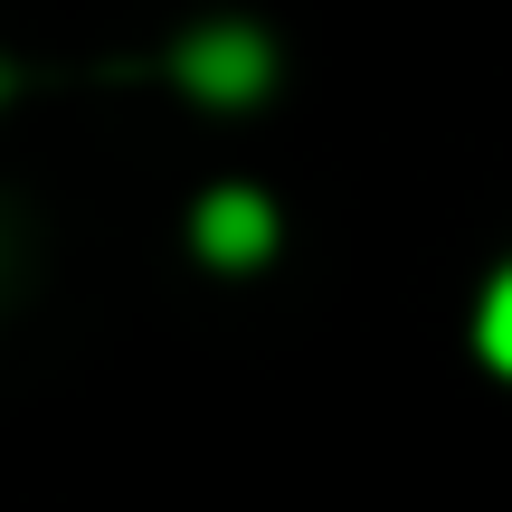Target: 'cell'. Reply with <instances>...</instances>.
Returning a JSON list of instances; mask_svg holds the SVG:
<instances>
[{
	"mask_svg": "<svg viewBox=\"0 0 512 512\" xmlns=\"http://www.w3.org/2000/svg\"><path fill=\"white\" fill-rule=\"evenodd\" d=\"M171 67H181V86L200 95V105H256L266 76H275V48L247 29V19H219V29H190Z\"/></svg>",
	"mask_w": 512,
	"mask_h": 512,
	"instance_id": "obj_1",
	"label": "cell"
},
{
	"mask_svg": "<svg viewBox=\"0 0 512 512\" xmlns=\"http://www.w3.org/2000/svg\"><path fill=\"white\" fill-rule=\"evenodd\" d=\"M275 247V209L256 190H209L200 200V256L209 266H256Z\"/></svg>",
	"mask_w": 512,
	"mask_h": 512,
	"instance_id": "obj_2",
	"label": "cell"
},
{
	"mask_svg": "<svg viewBox=\"0 0 512 512\" xmlns=\"http://www.w3.org/2000/svg\"><path fill=\"white\" fill-rule=\"evenodd\" d=\"M475 342H484V361H494L503 380H512V266L494 275V285H484V323H475Z\"/></svg>",
	"mask_w": 512,
	"mask_h": 512,
	"instance_id": "obj_3",
	"label": "cell"
}]
</instances>
